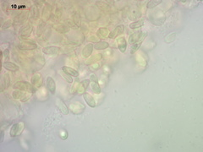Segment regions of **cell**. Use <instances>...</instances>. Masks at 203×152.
Instances as JSON below:
<instances>
[{
    "label": "cell",
    "mask_w": 203,
    "mask_h": 152,
    "mask_svg": "<svg viewBox=\"0 0 203 152\" xmlns=\"http://www.w3.org/2000/svg\"><path fill=\"white\" fill-rule=\"evenodd\" d=\"M109 47V42L107 41H98L94 45V48L96 50H104Z\"/></svg>",
    "instance_id": "603a6c76"
},
{
    "label": "cell",
    "mask_w": 203,
    "mask_h": 152,
    "mask_svg": "<svg viewBox=\"0 0 203 152\" xmlns=\"http://www.w3.org/2000/svg\"><path fill=\"white\" fill-rule=\"evenodd\" d=\"M91 68H92V69H97L99 68V65H98V64L93 65V66H91Z\"/></svg>",
    "instance_id": "e575fe53"
},
{
    "label": "cell",
    "mask_w": 203,
    "mask_h": 152,
    "mask_svg": "<svg viewBox=\"0 0 203 152\" xmlns=\"http://www.w3.org/2000/svg\"><path fill=\"white\" fill-rule=\"evenodd\" d=\"M83 98H84L85 102L87 103V105L89 107H91L92 108L96 107V101H95L94 97H92L91 94L86 93V92L83 93Z\"/></svg>",
    "instance_id": "7c38bea8"
},
{
    "label": "cell",
    "mask_w": 203,
    "mask_h": 152,
    "mask_svg": "<svg viewBox=\"0 0 203 152\" xmlns=\"http://www.w3.org/2000/svg\"><path fill=\"white\" fill-rule=\"evenodd\" d=\"M13 88L15 90H20L21 91H25V92H29V93L32 94L35 93L36 91V89L32 84H30L28 82L26 81H18L15 83Z\"/></svg>",
    "instance_id": "6da1fadb"
},
{
    "label": "cell",
    "mask_w": 203,
    "mask_h": 152,
    "mask_svg": "<svg viewBox=\"0 0 203 152\" xmlns=\"http://www.w3.org/2000/svg\"><path fill=\"white\" fill-rule=\"evenodd\" d=\"M11 26H12V21L11 20H8V21H6L5 22L3 23V25L2 26V29L3 30L8 29V28H9Z\"/></svg>",
    "instance_id": "1f68e13d"
},
{
    "label": "cell",
    "mask_w": 203,
    "mask_h": 152,
    "mask_svg": "<svg viewBox=\"0 0 203 152\" xmlns=\"http://www.w3.org/2000/svg\"><path fill=\"white\" fill-rule=\"evenodd\" d=\"M162 2V0H152V1H149L147 5V9H153V8H155L156 6L160 4Z\"/></svg>",
    "instance_id": "83f0119b"
},
{
    "label": "cell",
    "mask_w": 203,
    "mask_h": 152,
    "mask_svg": "<svg viewBox=\"0 0 203 152\" xmlns=\"http://www.w3.org/2000/svg\"><path fill=\"white\" fill-rule=\"evenodd\" d=\"M18 47L21 50H35L37 48V45L32 41H21V42L19 43Z\"/></svg>",
    "instance_id": "277c9868"
},
{
    "label": "cell",
    "mask_w": 203,
    "mask_h": 152,
    "mask_svg": "<svg viewBox=\"0 0 203 152\" xmlns=\"http://www.w3.org/2000/svg\"><path fill=\"white\" fill-rule=\"evenodd\" d=\"M145 24V20L142 19V20H140L138 21H135V22H132V23L130 25V28L132 30L135 29H138V28H141L144 26Z\"/></svg>",
    "instance_id": "cb8c5ba5"
},
{
    "label": "cell",
    "mask_w": 203,
    "mask_h": 152,
    "mask_svg": "<svg viewBox=\"0 0 203 152\" xmlns=\"http://www.w3.org/2000/svg\"><path fill=\"white\" fill-rule=\"evenodd\" d=\"M93 49H94V45L92 43H88L83 48L81 54L84 58H89L93 52Z\"/></svg>",
    "instance_id": "8fae6325"
},
{
    "label": "cell",
    "mask_w": 203,
    "mask_h": 152,
    "mask_svg": "<svg viewBox=\"0 0 203 152\" xmlns=\"http://www.w3.org/2000/svg\"><path fill=\"white\" fill-rule=\"evenodd\" d=\"M3 58L5 59H9V49H5L3 51Z\"/></svg>",
    "instance_id": "d6a6232c"
},
{
    "label": "cell",
    "mask_w": 203,
    "mask_h": 152,
    "mask_svg": "<svg viewBox=\"0 0 203 152\" xmlns=\"http://www.w3.org/2000/svg\"><path fill=\"white\" fill-rule=\"evenodd\" d=\"M3 67L7 69V70L11 71V72H16L20 69V67L16 65L14 63H11V62L9 61H5L3 63Z\"/></svg>",
    "instance_id": "5bb4252c"
},
{
    "label": "cell",
    "mask_w": 203,
    "mask_h": 152,
    "mask_svg": "<svg viewBox=\"0 0 203 152\" xmlns=\"http://www.w3.org/2000/svg\"><path fill=\"white\" fill-rule=\"evenodd\" d=\"M31 32H32V27L30 25H27L26 26L21 28V30L20 31V35L22 37H26V36L28 37Z\"/></svg>",
    "instance_id": "d6986e66"
},
{
    "label": "cell",
    "mask_w": 203,
    "mask_h": 152,
    "mask_svg": "<svg viewBox=\"0 0 203 152\" xmlns=\"http://www.w3.org/2000/svg\"><path fill=\"white\" fill-rule=\"evenodd\" d=\"M141 44H142V42H137V43H135L133 44L132 46H131V47H130V53L131 54H134V53H135L137 51H138V49L141 47Z\"/></svg>",
    "instance_id": "f546056e"
},
{
    "label": "cell",
    "mask_w": 203,
    "mask_h": 152,
    "mask_svg": "<svg viewBox=\"0 0 203 152\" xmlns=\"http://www.w3.org/2000/svg\"><path fill=\"white\" fill-rule=\"evenodd\" d=\"M62 77L65 79V81L68 82V83H70V84L73 83V79H72V77L70 75H68V74H66L63 72Z\"/></svg>",
    "instance_id": "4dcf8cb0"
},
{
    "label": "cell",
    "mask_w": 203,
    "mask_h": 152,
    "mask_svg": "<svg viewBox=\"0 0 203 152\" xmlns=\"http://www.w3.org/2000/svg\"><path fill=\"white\" fill-rule=\"evenodd\" d=\"M62 71L68 75H70L71 77H78L79 76V72L78 71L75 70V69L68 67V66H63Z\"/></svg>",
    "instance_id": "2e32d148"
},
{
    "label": "cell",
    "mask_w": 203,
    "mask_h": 152,
    "mask_svg": "<svg viewBox=\"0 0 203 152\" xmlns=\"http://www.w3.org/2000/svg\"><path fill=\"white\" fill-rule=\"evenodd\" d=\"M46 29V23L45 22H41V24H39L37 29H36V36H41V34L43 33V31Z\"/></svg>",
    "instance_id": "4316f807"
},
{
    "label": "cell",
    "mask_w": 203,
    "mask_h": 152,
    "mask_svg": "<svg viewBox=\"0 0 203 152\" xmlns=\"http://www.w3.org/2000/svg\"><path fill=\"white\" fill-rule=\"evenodd\" d=\"M146 36H147V33H143L141 31H135L129 37V43L133 45V44L137 43V42H142L143 39L146 37Z\"/></svg>",
    "instance_id": "7a4b0ae2"
},
{
    "label": "cell",
    "mask_w": 203,
    "mask_h": 152,
    "mask_svg": "<svg viewBox=\"0 0 203 152\" xmlns=\"http://www.w3.org/2000/svg\"><path fill=\"white\" fill-rule=\"evenodd\" d=\"M117 43H118V47L119 51H120L121 53H125V51H126L127 48V41L125 40V38L124 37H120L118 38V40H117Z\"/></svg>",
    "instance_id": "ac0fdd59"
},
{
    "label": "cell",
    "mask_w": 203,
    "mask_h": 152,
    "mask_svg": "<svg viewBox=\"0 0 203 152\" xmlns=\"http://www.w3.org/2000/svg\"><path fill=\"white\" fill-rule=\"evenodd\" d=\"M103 59V55L102 54H96L94 56H91V58L86 61V64H97V62L100 61L101 59Z\"/></svg>",
    "instance_id": "7402d4cb"
},
{
    "label": "cell",
    "mask_w": 203,
    "mask_h": 152,
    "mask_svg": "<svg viewBox=\"0 0 203 152\" xmlns=\"http://www.w3.org/2000/svg\"><path fill=\"white\" fill-rule=\"evenodd\" d=\"M55 30L60 33H67L70 31V27L65 25H59L55 26Z\"/></svg>",
    "instance_id": "484cf974"
},
{
    "label": "cell",
    "mask_w": 203,
    "mask_h": 152,
    "mask_svg": "<svg viewBox=\"0 0 203 152\" xmlns=\"http://www.w3.org/2000/svg\"><path fill=\"white\" fill-rule=\"evenodd\" d=\"M70 109L72 110L73 112V113L75 114H80L83 111H84V109H85V107L82 105H80L79 102L76 103H72L70 104Z\"/></svg>",
    "instance_id": "9a60e30c"
},
{
    "label": "cell",
    "mask_w": 203,
    "mask_h": 152,
    "mask_svg": "<svg viewBox=\"0 0 203 152\" xmlns=\"http://www.w3.org/2000/svg\"><path fill=\"white\" fill-rule=\"evenodd\" d=\"M56 106L57 107L59 108V111L61 112L64 115H67V114L69 113V108H68V107L61 99H59V98H58V99L56 100Z\"/></svg>",
    "instance_id": "30bf717a"
},
{
    "label": "cell",
    "mask_w": 203,
    "mask_h": 152,
    "mask_svg": "<svg viewBox=\"0 0 203 152\" xmlns=\"http://www.w3.org/2000/svg\"><path fill=\"white\" fill-rule=\"evenodd\" d=\"M13 97L15 99L21 100V102H26L28 99H30V96H27V94L25 91H21L20 90H15L13 92Z\"/></svg>",
    "instance_id": "8992f818"
},
{
    "label": "cell",
    "mask_w": 203,
    "mask_h": 152,
    "mask_svg": "<svg viewBox=\"0 0 203 152\" xmlns=\"http://www.w3.org/2000/svg\"><path fill=\"white\" fill-rule=\"evenodd\" d=\"M47 88L53 95H54L56 92V83L50 76H48L47 78Z\"/></svg>",
    "instance_id": "ba28073f"
},
{
    "label": "cell",
    "mask_w": 203,
    "mask_h": 152,
    "mask_svg": "<svg viewBox=\"0 0 203 152\" xmlns=\"http://www.w3.org/2000/svg\"><path fill=\"white\" fill-rule=\"evenodd\" d=\"M28 16H29V13L27 11L21 12V14L19 15H17L15 19V22L16 24H21L25 22L28 19Z\"/></svg>",
    "instance_id": "e0dca14e"
},
{
    "label": "cell",
    "mask_w": 203,
    "mask_h": 152,
    "mask_svg": "<svg viewBox=\"0 0 203 152\" xmlns=\"http://www.w3.org/2000/svg\"><path fill=\"white\" fill-rule=\"evenodd\" d=\"M90 81H91V89H92V91L94 92L95 94H100L102 92V90H101V86L100 85L98 84V79L96 74H91V77H90Z\"/></svg>",
    "instance_id": "3957f363"
},
{
    "label": "cell",
    "mask_w": 203,
    "mask_h": 152,
    "mask_svg": "<svg viewBox=\"0 0 203 152\" xmlns=\"http://www.w3.org/2000/svg\"><path fill=\"white\" fill-rule=\"evenodd\" d=\"M3 136H4V135H3V130H2V131H1V143H2V142H3Z\"/></svg>",
    "instance_id": "836d02e7"
},
{
    "label": "cell",
    "mask_w": 203,
    "mask_h": 152,
    "mask_svg": "<svg viewBox=\"0 0 203 152\" xmlns=\"http://www.w3.org/2000/svg\"><path fill=\"white\" fill-rule=\"evenodd\" d=\"M24 123H15L14 125L12 126L11 129H10V136L11 137H15L16 135H20L22 130L24 129Z\"/></svg>",
    "instance_id": "5b68a950"
},
{
    "label": "cell",
    "mask_w": 203,
    "mask_h": 152,
    "mask_svg": "<svg viewBox=\"0 0 203 152\" xmlns=\"http://www.w3.org/2000/svg\"><path fill=\"white\" fill-rule=\"evenodd\" d=\"M90 83H91L90 79H84V80H82V81L80 83L79 85H78V89H77V90L79 91V92L84 93V92L87 90V88H88Z\"/></svg>",
    "instance_id": "ffe728a7"
},
{
    "label": "cell",
    "mask_w": 203,
    "mask_h": 152,
    "mask_svg": "<svg viewBox=\"0 0 203 152\" xmlns=\"http://www.w3.org/2000/svg\"><path fill=\"white\" fill-rule=\"evenodd\" d=\"M124 31V26L123 25H119L118 26L115 27V29H114L111 31V32L109 33V37L111 38V39H114L116 38L118 36H120L121 34H123Z\"/></svg>",
    "instance_id": "52a82bcc"
},
{
    "label": "cell",
    "mask_w": 203,
    "mask_h": 152,
    "mask_svg": "<svg viewBox=\"0 0 203 152\" xmlns=\"http://www.w3.org/2000/svg\"><path fill=\"white\" fill-rule=\"evenodd\" d=\"M41 81H42L41 75V74H34V75L31 77V83L33 85H37V86H39V85H41Z\"/></svg>",
    "instance_id": "44dd1931"
},
{
    "label": "cell",
    "mask_w": 203,
    "mask_h": 152,
    "mask_svg": "<svg viewBox=\"0 0 203 152\" xmlns=\"http://www.w3.org/2000/svg\"><path fill=\"white\" fill-rule=\"evenodd\" d=\"M109 30L107 28H100V29H98L97 32V36L99 38H106L109 36Z\"/></svg>",
    "instance_id": "d4e9b609"
},
{
    "label": "cell",
    "mask_w": 203,
    "mask_h": 152,
    "mask_svg": "<svg viewBox=\"0 0 203 152\" xmlns=\"http://www.w3.org/2000/svg\"><path fill=\"white\" fill-rule=\"evenodd\" d=\"M51 14V9L48 7L47 5H46L44 7V9H43V12H42V17L45 18V20L47 21L49 19V16H50Z\"/></svg>",
    "instance_id": "f1b7e54d"
},
{
    "label": "cell",
    "mask_w": 203,
    "mask_h": 152,
    "mask_svg": "<svg viewBox=\"0 0 203 152\" xmlns=\"http://www.w3.org/2000/svg\"><path fill=\"white\" fill-rule=\"evenodd\" d=\"M10 85V78L9 74H4L1 79V91H3L6 88H9Z\"/></svg>",
    "instance_id": "4fadbf2b"
},
{
    "label": "cell",
    "mask_w": 203,
    "mask_h": 152,
    "mask_svg": "<svg viewBox=\"0 0 203 152\" xmlns=\"http://www.w3.org/2000/svg\"><path fill=\"white\" fill-rule=\"evenodd\" d=\"M59 47H54V46H49V47H46L42 49L43 53H45L46 55H57L59 52Z\"/></svg>",
    "instance_id": "9c48e42d"
}]
</instances>
